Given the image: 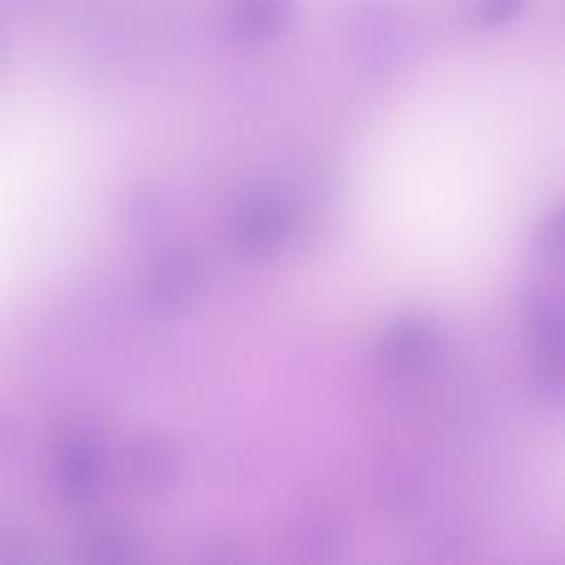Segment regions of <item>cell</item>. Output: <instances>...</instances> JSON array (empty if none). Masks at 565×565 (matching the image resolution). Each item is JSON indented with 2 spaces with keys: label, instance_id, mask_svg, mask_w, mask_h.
Instances as JSON below:
<instances>
[{
  "label": "cell",
  "instance_id": "obj_6",
  "mask_svg": "<svg viewBox=\"0 0 565 565\" xmlns=\"http://www.w3.org/2000/svg\"><path fill=\"white\" fill-rule=\"evenodd\" d=\"M296 534H298V545L318 558L324 556L327 552H333L340 545L338 523L333 521L331 514L320 512L318 508L300 516Z\"/></svg>",
  "mask_w": 565,
  "mask_h": 565
},
{
  "label": "cell",
  "instance_id": "obj_5",
  "mask_svg": "<svg viewBox=\"0 0 565 565\" xmlns=\"http://www.w3.org/2000/svg\"><path fill=\"white\" fill-rule=\"evenodd\" d=\"M291 13V0H238L236 24L249 38L278 33Z\"/></svg>",
  "mask_w": 565,
  "mask_h": 565
},
{
  "label": "cell",
  "instance_id": "obj_7",
  "mask_svg": "<svg viewBox=\"0 0 565 565\" xmlns=\"http://www.w3.org/2000/svg\"><path fill=\"white\" fill-rule=\"evenodd\" d=\"M525 0H481L479 2V15L488 24H501L516 15Z\"/></svg>",
  "mask_w": 565,
  "mask_h": 565
},
{
  "label": "cell",
  "instance_id": "obj_1",
  "mask_svg": "<svg viewBox=\"0 0 565 565\" xmlns=\"http://www.w3.org/2000/svg\"><path fill=\"white\" fill-rule=\"evenodd\" d=\"M382 353L386 362L399 371L422 369L437 353V329L428 318L406 313L388 327Z\"/></svg>",
  "mask_w": 565,
  "mask_h": 565
},
{
  "label": "cell",
  "instance_id": "obj_4",
  "mask_svg": "<svg viewBox=\"0 0 565 565\" xmlns=\"http://www.w3.org/2000/svg\"><path fill=\"white\" fill-rule=\"evenodd\" d=\"M130 472L139 486L161 492L172 486L177 475L174 450L157 437L139 439L130 450Z\"/></svg>",
  "mask_w": 565,
  "mask_h": 565
},
{
  "label": "cell",
  "instance_id": "obj_3",
  "mask_svg": "<svg viewBox=\"0 0 565 565\" xmlns=\"http://www.w3.org/2000/svg\"><path fill=\"white\" fill-rule=\"evenodd\" d=\"M199 282V267L192 256L188 254H170L161 263H157L154 271L150 274L148 294L150 300L159 309H174L194 294Z\"/></svg>",
  "mask_w": 565,
  "mask_h": 565
},
{
  "label": "cell",
  "instance_id": "obj_2",
  "mask_svg": "<svg viewBox=\"0 0 565 565\" xmlns=\"http://www.w3.org/2000/svg\"><path fill=\"white\" fill-rule=\"evenodd\" d=\"M289 227L285 210L271 199H249L234 216V236L249 252L276 247Z\"/></svg>",
  "mask_w": 565,
  "mask_h": 565
},
{
  "label": "cell",
  "instance_id": "obj_8",
  "mask_svg": "<svg viewBox=\"0 0 565 565\" xmlns=\"http://www.w3.org/2000/svg\"><path fill=\"white\" fill-rule=\"evenodd\" d=\"M561 245H563V221H561V212H554L545 218V225L541 227L539 247L545 256H558Z\"/></svg>",
  "mask_w": 565,
  "mask_h": 565
}]
</instances>
